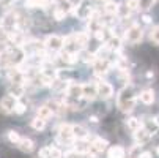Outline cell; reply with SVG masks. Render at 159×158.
Returning <instances> with one entry per match:
<instances>
[{"label":"cell","instance_id":"obj_36","mask_svg":"<svg viewBox=\"0 0 159 158\" xmlns=\"http://www.w3.org/2000/svg\"><path fill=\"white\" fill-rule=\"evenodd\" d=\"M70 2H71V3H73V7L76 8V7H79V5H80L82 0H70Z\"/></svg>","mask_w":159,"mask_h":158},{"label":"cell","instance_id":"obj_32","mask_svg":"<svg viewBox=\"0 0 159 158\" xmlns=\"http://www.w3.org/2000/svg\"><path fill=\"white\" fill-rule=\"evenodd\" d=\"M51 156V147H44L39 150V158H49Z\"/></svg>","mask_w":159,"mask_h":158},{"label":"cell","instance_id":"obj_11","mask_svg":"<svg viewBox=\"0 0 159 158\" xmlns=\"http://www.w3.org/2000/svg\"><path fill=\"white\" fill-rule=\"evenodd\" d=\"M107 158H126V150L121 146H112L107 152Z\"/></svg>","mask_w":159,"mask_h":158},{"label":"cell","instance_id":"obj_29","mask_svg":"<svg viewBox=\"0 0 159 158\" xmlns=\"http://www.w3.org/2000/svg\"><path fill=\"white\" fill-rule=\"evenodd\" d=\"M25 109H27V108H25V104H24V103L17 101V103H16V106H14V114H19V116H20V114H24V112H25Z\"/></svg>","mask_w":159,"mask_h":158},{"label":"cell","instance_id":"obj_34","mask_svg":"<svg viewBox=\"0 0 159 158\" xmlns=\"http://www.w3.org/2000/svg\"><path fill=\"white\" fill-rule=\"evenodd\" d=\"M142 21L145 22V24H150V22H151V17H150L148 14H143V16H142Z\"/></svg>","mask_w":159,"mask_h":158},{"label":"cell","instance_id":"obj_24","mask_svg":"<svg viewBox=\"0 0 159 158\" xmlns=\"http://www.w3.org/2000/svg\"><path fill=\"white\" fill-rule=\"evenodd\" d=\"M107 32L109 30H106V29H98L96 32H95V36H96V40H99V41H106V38H107Z\"/></svg>","mask_w":159,"mask_h":158},{"label":"cell","instance_id":"obj_6","mask_svg":"<svg viewBox=\"0 0 159 158\" xmlns=\"http://www.w3.org/2000/svg\"><path fill=\"white\" fill-rule=\"evenodd\" d=\"M65 92H66V97H71V98H80L82 93H84V87L74 81H70L65 89Z\"/></svg>","mask_w":159,"mask_h":158},{"label":"cell","instance_id":"obj_33","mask_svg":"<svg viewBox=\"0 0 159 158\" xmlns=\"http://www.w3.org/2000/svg\"><path fill=\"white\" fill-rule=\"evenodd\" d=\"M39 2L41 0H25V7L27 8H36V7H39Z\"/></svg>","mask_w":159,"mask_h":158},{"label":"cell","instance_id":"obj_21","mask_svg":"<svg viewBox=\"0 0 159 158\" xmlns=\"http://www.w3.org/2000/svg\"><path fill=\"white\" fill-rule=\"evenodd\" d=\"M104 11H106L107 14L115 16V14H118V5H117V3H112V2H109V3H106Z\"/></svg>","mask_w":159,"mask_h":158},{"label":"cell","instance_id":"obj_7","mask_svg":"<svg viewBox=\"0 0 159 158\" xmlns=\"http://www.w3.org/2000/svg\"><path fill=\"white\" fill-rule=\"evenodd\" d=\"M96 89H98V95L101 98H104V100H107V98H110L113 95V87L109 82H106V81H99L96 84Z\"/></svg>","mask_w":159,"mask_h":158},{"label":"cell","instance_id":"obj_4","mask_svg":"<svg viewBox=\"0 0 159 158\" xmlns=\"http://www.w3.org/2000/svg\"><path fill=\"white\" fill-rule=\"evenodd\" d=\"M44 44H46V48L49 51H60L63 46H65V41L61 36L58 35H49L46 38V41H44Z\"/></svg>","mask_w":159,"mask_h":158},{"label":"cell","instance_id":"obj_19","mask_svg":"<svg viewBox=\"0 0 159 158\" xmlns=\"http://www.w3.org/2000/svg\"><path fill=\"white\" fill-rule=\"evenodd\" d=\"M106 44L109 46L110 51H117V49H120V38L118 36H110Z\"/></svg>","mask_w":159,"mask_h":158},{"label":"cell","instance_id":"obj_31","mask_svg":"<svg viewBox=\"0 0 159 158\" xmlns=\"http://www.w3.org/2000/svg\"><path fill=\"white\" fill-rule=\"evenodd\" d=\"M125 3H126L131 10H137V8H139V0H125Z\"/></svg>","mask_w":159,"mask_h":158},{"label":"cell","instance_id":"obj_3","mask_svg":"<svg viewBox=\"0 0 159 158\" xmlns=\"http://www.w3.org/2000/svg\"><path fill=\"white\" fill-rule=\"evenodd\" d=\"M73 139H74L73 125H61L60 130H58V142H61V144H71Z\"/></svg>","mask_w":159,"mask_h":158},{"label":"cell","instance_id":"obj_18","mask_svg":"<svg viewBox=\"0 0 159 158\" xmlns=\"http://www.w3.org/2000/svg\"><path fill=\"white\" fill-rule=\"evenodd\" d=\"M52 114H54V112H52V109H51L49 106H41V108L38 109V117H41V119H44V120H48Z\"/></svg>","mask_w":159,"mask_h":158},{"label":"cell","instance_id":"obj_8","mask_svg":"<svg viewBox=\"0 0 159 158\" xmlns=\"http://www.w3.org/2000/svg\"><path fill=\"white\" fill-rule=\"evenodd\" d=\"M93 68H95V73H96V74H106V73L109 71V68H110V65H109V62H107L106 59L98 57V59L93 62Z\"/></svg>","mask_w":159,"mask_h":158},{"label":"cell","instance_id":"obj_28","mask_svg":"<svg viewBox=\"0 0 159 158\" xmlns=\"http://www.w3.org/2000/svg\"><path fill=\"white\" fill-rule=\"evenodd\" d=\"M65 16H66V11H65L63 8H57V10L54 11V19H55V21H63Z\"/></svg>","mask_w":159,"mask_h":158},{"label":"cell","instance_id":"obj_16","mask_svg":"<svg viewBox=\"0 0 159 158\" xmlns=\"http://www.w3.org/2000/svg\"><path fill=\"white\" fill-rule=\"evenodd\" d=\"M73 134H74V138L84 141V139L88 136V131H87L82 125H73Z\"/></svg>","mask_w":159,"mask_h":158},{"label":"cell","instance_id":"obj_2","mask_svg":"<svg viewBox=\"0 0 159 158\" xmlns=\"http://www.w3.org/2000/svg\"><path fill=\"white\" fill-rule=\"evenodd\" d=\"M142 36H143V32H142L140 26H137V24H132V26L126 30V33H125L126 41H128V43H131V44L139 43V41L142 40Z\"/></svg>","mask_w":159,"mask_h":158},{"label":"cell","instance_id":"obj_17","mask_svg":"<svg viewBox=\"0 0 159 158\" xmlns=\"http://www.w3.org/2000/svg\"><path fill=\"white\" fill-rule=\"evenodd\" d=\"M126 127H128L129 130H132V131H137L139 128H142V123H140V120H139V119H135V117H129V119L126 120Z\"/></svg>","mask_w":159,"mask_h":158},{"label":"cell","instance_id":"obj_14","mask_svg":"<svg viewBox=\"0 0 159 158\" xmlns=\"http://www.w3.org/2000/svg\"><path fill=\"white\" fill-rule=\"evenodd\" d=\"M17 146H19V149H20L22 152H25V153H30V152L35 149L33 141H32V139H27V138H20V141L17 142Z\"/></svg>","mask_w":159,"mask_h":158},{"label":"cell","instance_id":"obj_1","mask_svg":"<svg viewBox=\"0 0 159 158\" xmlns=\"http://www.w3.org/2000/svg\"><path fill=\"white\" fill-rule=\"evenodd\" d=\"M135 104V95L132 92L131 87H125L117 97V106L120 108V111H131Z\"/></svg>","mask_w":159,"mask_h":158},{"label":"cell","instance_id":"obj_30","mask_svg":"<svg viewBox=\"0 0 159 158\" xmlns=\"http://www.w3.org/2000/svg\"><path fill=\"white\" fill-rule=\"evenodd\" d=\"M49 158H63L61 150L57 149V147H51V156H49Z\"/></svg>","mask_w":159,"mask_h":158},{"label":"cell","instance_id":"obj_5","mask_svg":"<svg viewBox=\"0 0 159 158\" xmlns=\"http://www.w3.org/2000/svg\"><path fill=\"white\" fill-rule=\"evenodd\" d=\"M16 103H17V98L14 95H7L0 100V111H2L3 114H10L11 111H14Z\"/></svg>","mask_w":159,"mask_h":158},{"label":"cell","instance_id":"obj_12","mask_svg":"<svg viewBox=\"0 0 159 158\" xmlns=\"http://www.w3.org/2000/svg\"><path fill=\"white\" fill-rule=\"evenodd\" d=\"M106 147H107V141L102 139V138H96L92 144H90V150L93 153H99V152L106 150Z\"/></svg>","mask_w":159,"mask_h":158},{"label":"cell","instance_id":"obj_26","mask_svg":"<svg viewBox=\"0 0 159 158\" xmlns=\"http://www.w3.org/2000/svg\"><path fill=\"white\" fill-rule=\"evenodd\" d=\"M8 139L13 142V144H17L19 141H20V136H19V133L17 131H8Z\"/></svg>","mask_w":159,"mask_h":158},{"label":"cell","instance_id":"obj_27","mask_svg":"<svg viewBox=\"0 0 159 158\" xmlns=\"http://www.w3.org/2000/svg\"><path fill=\"white\" fill-rule=\"evenodd\" d=\"M150 36H151V41L156 44V46H159V26L151 30V35Z\"/></svg>","mask_w":159,"mask_h":158},{"label":"cell","instance_id":"obj_35","mask_svg":"<svg viewBox=\"0 0 159 158\" xmlns=\"http://www.w3.org/2000/svg\"><path fill=\"white\" fill-rule=\"evenodd\" d=\"M139 158H151V153H150V152H142V153L139 155Z\"/></svg>","mask_w":159,"mask_h":158},{"label":"cell","instance_id":"obj_25","mask_svg":"<svg viewBox=\"0 0 159 158\" xmlns=\"http://www.w3.org/2000/svg\"><path fill=\"white\" fill-rule=\"evenodd\" d=\"M96 59H98V57H96V54H93V52H84V57H82V60L87 62V63H93Z\"/></svg>","mask_w":159,"mask_h":158},{"label":"cell","instance_id":"obj_38","mask_svg":"<svg viewBox=\"0 0 159 158\" xmlns=\"http://www.w3.org/2000/svg\"><path fill=\"white\" fill-rule=\"evenodd\" d=\"M156 152H157V155H159V146H157V149H156Z\"/></svg>","mask_w":159,"mask_h":158},{"label":"cell","instance_id":"obj_15","mask_svg":"<svg viewBox=\"0 0 159 158\" xmlns=\"http://www.w3.org/2000/svg\"><path fill=\"white\" fill-rule=\"evenodd\" d=\"M140 101L143 103V104H151L153 101H154V92L151 89H148V90H143V92H140Z\"/></svg>","mask_w":159,"mask_h":158},{"label":"cell","instance_id":"obj_10","mask_svg":"<svg viewBox=\"0 0 159 158\" xmlns=\"http://www.w3.org/2000/svg\"><path fill=\"white\" fill-rule=\"evenodd\" d=\"M71 38H73V41H74V44H76L77 49L85 48L87 44H88V35H87L85 32H77V33H74Z\"/></svg>","mask_w":159,"mask_h":158},{"label":"cell","instance_id":"obj_23","mask_svg":"<svg viewBox=\"0 0 159 158\" xmlns=\"http://www.w3.org/2000/svg\"><path fill=\"white\" fill-rule=\"evenodd\" d=\"M154 2H156V0H139V8H142V10H150V8H153Z\"/></svg>","mask_w":159,"mask_h":158},{"label":"cell","instance_id":"obj_20","mask_svg":"<svg viewBox=\"0 0 159 158\" xmlns=\"http://www.w3.org/2000/svg\"><path fill=\"white\" fill-rule=\"evenodd\" d=\"M11 95H14L16 98L24 95V84H13L11 87Z\"/></svg>","mask_w":159,"mask_h":158},{"label":"cell","instance_id":"obj_37","mask_svg":"<svg viewBox=\"0 0 159 158\" xmlns=\"http://www.w3.org/2000/svg\"><path fill=\"white\" fill-rule=\"evenodd\" d=\"M99 2H102V3H109L110 0H99Z\"/></svg>","mask_w":159,"mask_h":158},{"label":"cell","instance_id":"obj_9","mask_svg":"<svg viewBox=\"0 0 159 158\" xmlns=\"http://www.w3.org/2000/svg\"><path fill=\"white\" fill-rule=\"evenodd\" d=\"M82 87H84V93H82V97L87 98L88 101H92V100H95V98L98 97V89H96L95 84H84Z\"/></svg>","mask_w":159,"mask_h":158},{"label":"cell","instance_id":"obj_13","mask_svg":"<svg viewBox=\"0 0 159 158\" xmlns=\"http://www.w3.org/2000/svg\"><path fill=\"white\" fill-rule=\"evenodd\" d=\"M150 136H151V133H150L148 130H145V128H139L137 131L134 133V138H135V141L140 142V144L147 142V141L150 139Z\"/></svg>","mask_w":159,"mask_h":158},{"label":"cell","instance_id":"obj_22","mask_svg":"<svg viewBox=\"0 0 159 158\" xmlns=\"http://www.w3.org/2000/svg\"><path fill=\"white\" fill-rule=\"evenodd\" d=\"M32 127L35 128V130H44V127H46V120L44 119H41V117H36V119H33L32 120Z\"/></svg>","mask_w":159,"mask_h":158}]
</instances>
